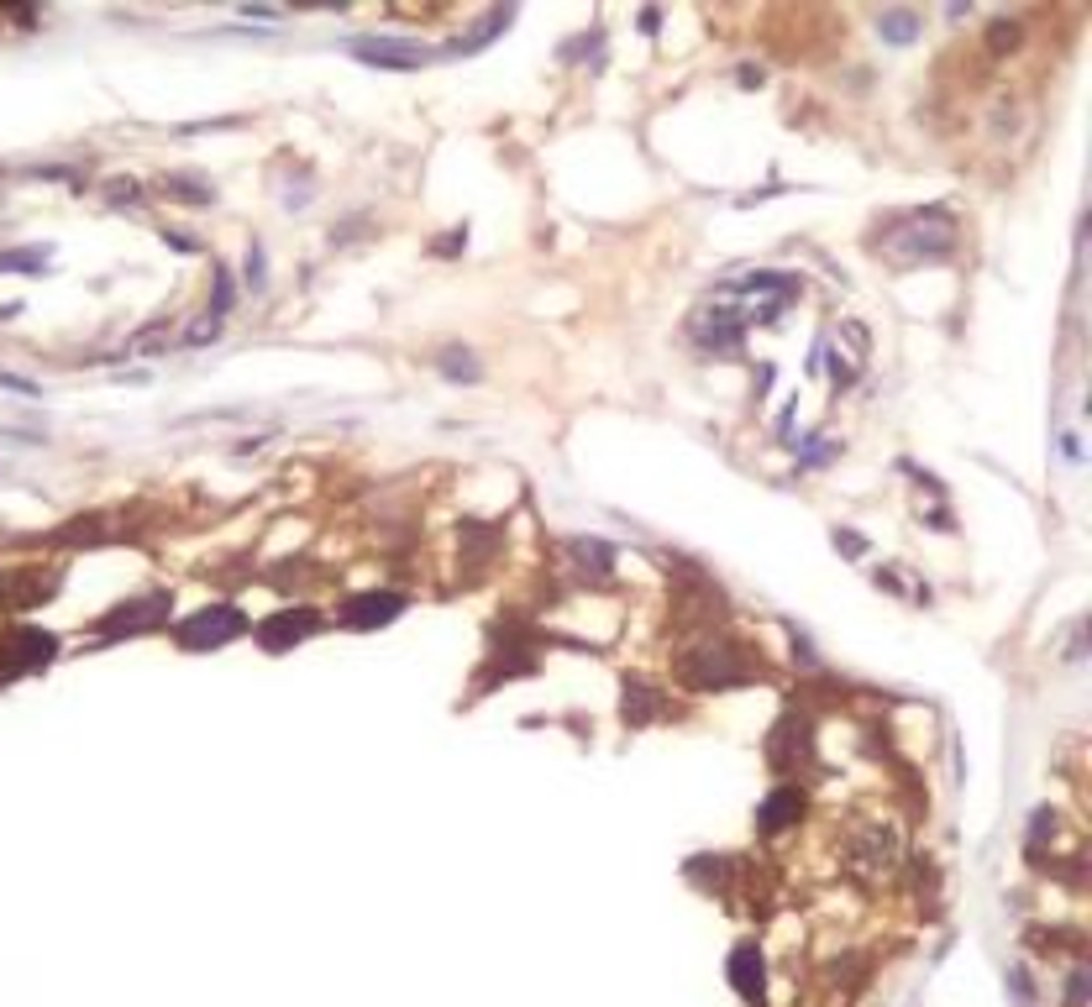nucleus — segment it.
Instances as JSON below:
<instances>
[{"label":"nucleus","instance_id":"obj_1","mask_svg":"<svg viewBox=\"0 0 1092 1007\" xmlns=\"http://www.w3.org/2000/svg\"><path fill=\"white\" fill-rule=\"evenodd\" d=\"M352 58H363L373 69H421L431 53L421 42H405V37H357Z\"/></svg>","mask_w":1092,"mask_h":1007},{"label":"nucleus","instance_id":"obj_2","mask_svg":"<svg viewBox=\"0 0 1092 1007\" xmlns=\"http://www.w3.org/2000/svg\"><path fill=\"white\" fill-rule=\"evenodd\" d=\"M247 630V620H242L237 609H200L195 620L179 624V645H189V651H200V645H226L232 635H242Z\"/></svg>","mask_w":1092,"mask_h":1007},{"label":"nucleus","instance_id":"obj_3","mask_svg":"<svg viewBox=\"0 0 1092 1007\" xmlns=\"http://www.w3.org/2000/svg\"><path fill=\"white\" fill-rule=\"evenodd\" d=\"M400 609H405L400 593H357V599H347L336 614H342V624H352V630H378V624L394 620Z\"/></svg>","mask_w":1092,"mask_h":1007},{"label":"nucleus","instance_id":"obj_4","mask_svg":"<svg viewBox=\"0 0 1092 1007\" xmlns=\"http://www.w3.org/2000/svg\"><path fill=\"white\" fill-rule=\"evenodd\" d=\"M48 656H53V635H42V630H17V635L6 641V651H0V667H6V672H32V667H42Z\"/></svg>","mask_w":1092,"mask_h":1007},{"label":"nucleus","instance_id":"obj_5","mask_svg":"<svg viewBox=\"0 0 1092 1007\" xmlns=\"http://www.w3.org/2000/svg\"><path fill=\"white\" fill-rule=\"evenodd\" d=\"M164 614H168V593H148V599H137V604H121L100 630H106V635H127L137 624H158Z\"/></svg>","mask_w":1092,"mask_h":1007},{"label":"nucleus","instance_id":"obj_6","mask_svg":"<svg viewBox=\"0 0 1092 1007\" xmlns=\"http://www.w3.org/2000/svg\"><path fill=\"white\" fill-rule=\"evenodd\" d=\"M311 624H315V614H284V620H268V624H263V645H268V651H278V645L299 641V635H311Z\"/></svg>","mask_w":1092,"mask_h":1007},{"label":"nucleus","instance_id":"obj_7","mask_svg":"<svg viewBox=\"0 0 1092 1007\" xmlns=\"http://www.w3.org/2000/svg\"><path fill=\"white\" fill-rule=\"evenodd\" d=\"M442 367H446V378H452V384H479V363H473V352L446 347L442 352Z\"/></svg>","mask_w":1092,"mask_h":1007},{"label":"nucleus","instance_id":"obj_8","mask_svg":"<svg viewBox=\"0 0 1092 1007\" xmlns=\"http://www.w3.org/2000/svg\"><path fill=\"white\" fill-rule=\"evenodd\" d=\"M877 27H883L893 42H908V37L919 32V17H914V11H888V17L877 21Z\"/></svg>","mask_w":1092,"mask_h":1007},{"label":"nucleus","instance_id":"obj_9","mask_svg":"<svg viewBox=\"0 0 1092 1007\" xmlns=\"http://www.w3.org/2000/svg\"><path fill=\"white\" fill-rule=\"evenodd\" d=\"M168 195H185V200H210V189L205 184H189V179H164Z\"/></svg>","mask_w":1092,"mask_h":1007}]
</instances>
